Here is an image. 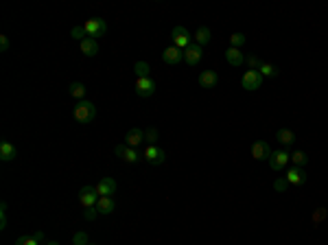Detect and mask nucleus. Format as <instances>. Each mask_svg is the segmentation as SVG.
<instances>
[{"label": "nucleus", "mask_w": 328, "mask_h": 245, "mask_svg": "<svg viewBox=\"0 0 328 245\" xmlns=\"http://www.w3.org/2000/svg\"><path fill=\"white\" fill-rule=\"evenodd\" d=\"M73 116H74V121L77 122H90V121H94V116H97V105L92 103V101H88V99H83V101H79L77 105H74V110H73Z\"/></svg>", "instance_id": "obj_1"}, {"label": "nucleus", "mask_w": 328, "mask_h": 245, "mask_svg": "<svg viewBox=\"0 0 328 245\" xmlns=\"http://www.w3.org/2000/svg\"><path fill=\"white\" fill-rule=\"evenodd\" d=\"M83 29H85V33H88V38H94V40L103 38V35L108 33V24H105V20H101V18H90V20H85V22H83Z\"/></svg>", "instance_id": "obj_2"}, {"label": "nucleus", "mask_w": 328, "mask_h": 245, "mask_svg": "<svg viewBox=\"0 0 328 245\" xmlns=\"http://www.w3.org/2000/svg\"><path fill=\"white\" fill-rule=\"evenodd\" d=\"M289 162H291V153L287 151V149L271 151V156H269V166H271V171H285Z\"/></svg>", "instance_id": "obj_3"}, {"label": "nucleus", "mask_w": 328, "mask_h": 245, "mask_svg": "<svg viewBox=\"0 0 328 245\" xmlns=\"http://www.w3.org/2000/svg\"><path fill=\"white\" fill-rule=\"evenodd\" d=\"M241 85H243L247 92H256L262 85V75L258 70H245L243 77H241Z\"/></svg>", "instance_id": "obj_4"}, {"label": "nucleus", "mask_w": 328, "mask_h": 245, "mask_svg": "<svg viewBox=\"0 0 328 245\" xmlns=\"http://www.w3.org/2000/svg\"><path fill=\"white\" fill-rule=\"evenodd\" d=\"M114 153L118 158H123L127 164H136V162L143 160V158H140V153H138V149H131V147H127L125 142H118V145L114 147Z\"/></svg>", "instance_id": "obj_5"}, {"label": "nucleus", "mask_w": 328, "mask_h": 245, "mask_svg": "<svg viewBox=\"0 0 328 245\" xmlns=\"http://www.w3.org/2000/svg\"><path fill=\"white\" fill-rule=\"evenodd\" d=\"M171 40H173V46H178L180 50H186L190 44H193L190 42L193 38H190V33L184 27H175L173 31H171Z\"/></svg>", "instance_id": "obj_6"}, {"label": "nucleus", "mask_w": 328, "mask_h": 245, "mask_svg": "<svg viewBox=\"0 0 328 245\" xmlns=\"http://www.w3.org/2000/svg\"><path fill=\"white\" fill-rule=\"evenodd\" d=\"M143 158L149 162V164L158 166V164H162V162L166 160V153H164V149H160L158 145H147V149H145Z\"/></svg>", "instance_id": "obj_7"}, {"label": "nucleus", "mask_w": 328, "mask_h": 245, "mask_svg": "<svg viewBox=\"0 0 328 245\" xmlns=\"http://www.w3.org/2000/svg\"><path fill=\"white\" fill-rule=\"evenodd\" d=\"M79 202H81L83 208H94L99 202V193L94 186H83L81 191H79Z\"/></svg>", "instance_id": "obj_8"}, {"label": "nucleus", "mask_w": 328, "mask_h": 245, "mask_svg": "<svg viewBox=\"0 0 328 245\" xmlns=\"http://www.w3.org/2000/svg\"><path fill=\"white\" fill-rule=\"evenodd\" d=\"M285 177H287V182H289V186H302V184H306V177L309 175H306L304 168L291 166V168H287Z\"/></svg>", "instance_id": "obj_9"}, {"label": "nucleus", "mask_w": 328, "mask_h": 245, "mask_svg": "<svg viewBox=\"0 0 328 245\" xmlns=\"http://www.w3.org/2000/svg\"><path fill=\"white\" fill-rule=\"evenodd\" d=\"M97 193H99V197H114V193H116V180L114 177H109V175H105V177H101V182L97 184Z\"/></svg>", "instance_id": "obj_10"}, {"label": "nucleus", "mask_w": 328, "mask_h": 245, "mask_svg": "<svg viewBox=\"0 0 328 245\" xmlns=\"http://www.w3.org/2000/svg\"><path fill=\"white\" fill-rule=\"evenodd\" d=\"M155 92V81L151 77H145V79H136V94L140 99H147Z\"/></svg>", "instance_id": "obj_11"}, {"label": "nucleus", "mask_w": 328, "mask_h": 245, "mask_svg": "<svg viewBox=\"0 0 328 245\" xmlns=\"http://www.w3.org/2000/svg\"><path fill=\"white\" fill-rule=\"evenodd\" d=\"M269 156H271V147H269V142H265V140H256L254 145H252V158L254 160H269Z\"/></svg>", "instance_id": "obj_12"}, {"label": "nucleus", "mask_w": 328, "mask_h": 245, "mask_svg": "<svg viewBox=\"0 0 328 245\" xmlns=\"http://www.w3.org/2000/svg\"><path fill=\"white\" fill-rule=\"evenodd\" d=\"M201 57H204V48H201L199 44H195V42L184 50V61H186L188 66H197V64L201 61Z\"/></svg>", "instance_id": "obj_13"}, {"label": "nucleus", "mask_w": 328, "mask_h": 245, "mask_svg": "<svg viewBox=\"0 0 328 245\" xmlns=\"http://www.w3.org/2000/svg\"><path fill=\"white\" fill-rule=\"evenodd\" d=\"M182 59H184V50H180L178 46L171 44L169 48H164V53H162V61H164V64H169V66H178Z\"/></svg>", "instance_id": "obj_14"}, {"label": "nucleus", "mask_w": 328, "mask_h": 245, "mask_svg": "<svg viewBox=\"0 0 328 245\" xmlns=\"http://www.w3.org/2000/svg\"><path fill=\"white\" fill-rule=\"evenodd\" d=\"M145 142V131L138 129V127H131V129L125 134V145L131 147V149H138Z\"/></svg>", "instance_id": "obj_15"}, {"label": "nucleus", "mask_w": 328, "mask_h": 245, "mask_svg": "<svg viewBox=\"0 0 328 245\" xmlns=\"http://www.w3.org/2000/svg\"><path fill=\"white\" fill-rule=\"evenodd\" d=\"M197 81H199L201 88L210 90V88H215V85L219 83V75H217L215 70H201L199 77H197Z\"/></svg>", "instance_id": "obj_16"}, {"label": "nucleus", "mask_w": 328, "mask_h": 245, "mask_svg": "<svg viewBox=\"0 0 328 245\" xmlns=\"http://www.w3.org/2000/svg\"><path fill=\"white\" fill-rule=\"evenodd\" d=\"M16 156H18V149L11 145V142H9V140L0 142V160H2V162H11V160H16Z\"/></svg>", "instance_id": "obj_17"}, {"label": "nucleus", "mask_w": 328, "mask_h": 245, "mask_svg": "<svg viewBox=\"0 0 328 245\" xmlns=\"http://www.w3.org/2000/svg\"><path fill=\"white\" fill-rule=\"evenodd\" d=\"M79 46H81V53L85 55V57H97L99 53V42L94 38H85L83 42H79Z\"/></svg>", "instance_id": "obj_18"}, {"label": "nucleus", "mask_w": 328, "mask_h": 245, "mask_svg": "<svg viewBox=\"0 0 328 245\" xmlns=\"http://www.w3.org/2000/svg\"><path fill=\"white\" fill-rule=\"evenodd\" d=\"M94 208L99 210V214H112L116 210V202H114V197H99Z\"/></svg>", "instance_id": "obj_19"}, {"label": "nucleus", "mask_w": 328, "mask_h": 245, "mask_svg": "<svg viewBox=\"0 0 328 245\" xmlns=\"http://www.w3.org/2000/svg\"><path fill=\"white\" fill-rule=\"evenodd\" d=\"M225 59H228L230 66H236V68L245 64V55L241 53V48H232V46L225 50Z\"/></svg>", "instance_id": "obj_20"}, {"label": "nucleus", "mask_w": 328, "mask_h": 245, "mask_svg": "<svg viewBox=\"0 0 328 245\" xmlns=\"http://www.w3.org/2000/svg\"><path fill=\"white\" fill-rule=\"evenodd\" d=\"M276 140L280 142V145H285V147H291L295 142V134H293V129H287V127H282V129L276 131Z\"/></svg>", "instance_id": "obj_21"}, {"label": "nucleus", "mask_w": 328, "mask_h": 245, "mask_svg": "<svg viewBox=\"0 0 328 245\" xmlns=\"http://www.w3.org/2000/svg\"><path fill=\"white\" fill-rule=\"evenodd\" d=\"M210 38H213V33H210L208 27H199V29L195 31V44H199L201 48H204V46L210 42Z\"/></svg>", "instance_id": "obj_22"}, {"label": "nucleus", "mask_w": 328, "mask_h": 245, "mask_svg": "<svg viewBox=\"0 0 328 245\" xmlns=\"http://www.w3.org/2000/svg\"><path fill=\"white\" fill-rule=\"evenodd\" d=\"M85 90H88V88H85L81 81H74V83H70V88H68L70 96H74V99H79V101L85 99Z\"/></svg>", "instance_id": "obj_23"}, {"label": "nucleus", "mask_w": 328, "mask_h": 245, "mask_svg": "<svg viewBox=\"0 0 328 245\" xmlns=\"http://www.w3.org/2000/svg\"><path fill=\"white\" fill-rule=\"evenodd\" d=\"M291 162H293V166H300V168H304L306 164H309V156H306L302 149H297L291 153Z\"/></svg>", "instance_id": "obj_24"}, {"label": "nucleus", "mask_w": 328, "mask_h": 245, "mask_svg": "<svg viewBox=\"0 0 328 245\" xmlns=\"http://www.w3.org/2000/svg\"><path fill=\"white\" fill-rule=\"evenodd\" d=\"M134 70H136V79H145V77H149V73H151L147 61H136Z\"/></svg>", "instance_id": "obj_25"}, {"label": "nucleus", "mask_w": 328, "mask_h": 245, "mask_svg": "<svg viewBox=\"0 0 328 245\" xmlns=\"http://www.w3.org/2000/svg\"><path fill=\"white\" fill-rule=\"evenodd\" d=\"M258 73L262 77H278V68H276L274 64H267V61H262L260 68H258Z\"/></svg>", "instance_id": "obj_26"}, {"label": "nucleus", "mask_w": 328, "mask_h": 245, "mask_svg": "<svg viewBox=\"0 0 328 245\" xmlns=\"http://www.w3.org/2000/svg\"><path fill=\"white\" fill-rule=\"evenodd\" d=\"M13 245H42V243H39L37 239H33V234H22V237L16 239Z\"/></svg>", "instance_id": "obj_27"}, {"label": "nucleus", "mask_w": 328, "mask_h": 245, "mask_svg": "<svg viewBox=\"0 0 328 245\" xmlns=\"http://www.w3.org/2000/svg\"><path fill=\"white\" fill-rule=\"evenodd\" d=\"M145 142H147V145H155V142H158V129H155V127L145 129Z\"/></svg>", "instance_id": "obj_28"}, {"label": "nucleus", "mask_w": 328, "mask_h": 245, "mask_svg": "<svg viewBox=\"0 0 328 245\" xmlns=\"http://www.w3.org/2000/svg\"><path fill=\"white\" fill-rule=\"evenodd\" d=\"M245 44V35L243 33H232L230 35V46L232 48H241Z\"/></svg>", "instance_id": "obj_29"}, {"label": "nucleus", "mask_w": 328, "mask_h": 245, "mask_svg": "<svg viewBox=\"0 0 328 245\" xmlns=\"http://www.w3.org/2000/svg\"><path fill=\"white\" fill-rule=\"evenodd\" d=\"M274 188H276V193H285L287 188H289V182H287V177H285V175H282V177H276Z\"/></svg>", "instance_id": "obj_30"}, {"label": "nucleus", "mask_w": 328, "mask_h": 245, "mask_svg": "<svg viewBox=\"0 0 328 245\" xmlns=\"http://www.w3.org/2000/svg\"><path fill=\"white\" fill-rule=\"evenodd\" d=\"M245 64L250 66V70H258L262 61H260L258 57H256V55H247V57H245Z\"/></svg>", "instance_id": "obj_31"}, {"label": "nucleus", "mask_w": 328, "mask_h": 245, "mask_svg": "<svg viewBox=\"0 0 328 245\" xmlns=\"http://www.w3.org/2000/svg\"><path fill=\"white\" fill-rule=\"evenodd\" d=\"M70 35H73L74 40H79V42H83V40L88 38V33H85V29H83V27H74L73 31H70Z\"/></svg>", "instance_id": "obj_32"}, {"label": "nucleus", "mask_w": 328, "mask_h": 245, "mask_svg": "<svg viewBox=\"0 0 328 245\" xmlns=\"http://www.w3.org/2000/svg\"><path fill=\"white\" fill-rule=\"evenodd\" d=\"M90 241H88V234L85 232H77L73 237V245H88Z\"/></svg>", "instance_id": "obj_33"}, {"label": "nucleus", "mask_w": 328, "mask_h": 245, "mask_svg": "<svg viewBox=\"0 0 328 245\" xmlns=\"http://www.w3.org/2000/svg\"><path fill=\"white\" fill-rule=\"evenodd\" d=\"M7 228V204H0V230Z\"/></svg>", "instance_id": "obj_34"}, {"label": "nucleus", "mask_w": 328, "mask_h": 245, "mask_svg": "<svg viewBox=\"0 0 328 245\" xmlns=\"http://www.w3.org/2000/svg\"><path fill=\"white\" fill-rule=\"evenodd\" d=\"M97 214H99L97 208H85L83 219H85V221H94V219H97Z\"/></svg>", "instance_id": "obj_35"}, {"label": "nucleus", "mask_w": 328, "mask_h": 245, "mask_svg": "<svg viewBox=\"0 0 328 245\" xmlns=\"http://www.w3.org/2000/svg\"><path fill=\"white\" fill-rule=\"evenodd\" d=\"M324 217H326V210H324V208H317L315 214H313V221H315V223H320Z\"/></svg>", "instance_id": "obj_36"}, {"label": "nucleus", "mask_w": 328, "mask_h": 245, "mask_svg": "<svg viewBox=\"0 0 328 245\" xmlns=\"http://www.w3.org/2000/svg\"><path fill=\"white\" fill-rule=\"evenodd\" d=\"M0 50H2V53L9 50V38L7 35H0Z\"/></svg>", "instance_id": "obj_37"}, {"label": "nucleus", "mask_w": 328, "mask_h": 245, "mask_svg": "<svg viewBox=\"0 0 328 245\" xmlns=\"http://www.w3.org/2000/svg\"><path fill=\"white\" fill-rule=\"evenodd\" d=\"M31 234H33V239H37L39 243H44V232H42V230H35V232H31Z\"/></svg>", "instance_id": "obj_38"}, {"label": "nucleus", "mask_w": 328, "mask_h": 245, "mask_svg": "<svg viewBox=\"0 0 328 245\" xmlns=\"http://www.w3.org/2000/svg\"><path fill=\"white\" fill-rule=\"evenodd\" d=\"M44 245H59L57 241H48V243H44Z\"/></svg>", "instance_id": "obj_39"}, {"label": "nucleus", "mask_w": 328, "mask_h": 245, "mask_svg": "<svg viewBox=\"0 0 328 245\" xmlns=\"http://www.w3.org/2000/svg\"><path fill=\"white\" fill-rule=\"evenodd\" d=\"M88 245H94V243H88Z\"/></svg>", "instance_id": "obj_40"}]
</instances>
